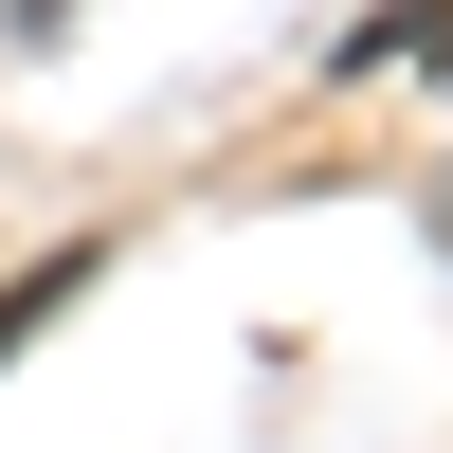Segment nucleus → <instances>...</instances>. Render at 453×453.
Listing matches in <instances>:
<instances>
[{"label": "nucleus", "instance_id": "f257e3e1", "mask_svg": "<svg viewBox=\"0 0 453 453\" xmlns=\"http://www.w3.org/2000/svg\"><path fill=\"white\" fill-rule=\"evenodd\" d=\"M91 273H109V254H55V273H19V290H0V363H19V345H36V326H55V309H73V290H91Z\"/></svg>", "mask_w": 453, "mask_h": 453}, {"label": "nucleus", "instance_id": "f03ea898", "mask_svg": "<svg viewBox=\"0 0 453 453\" xmlns=\"http://www.w3.org/2000/svg\"><path fill=\"white\" fill-rule=\"evenodd\" d=\"M345 55H453V0H399V19H363Z\"/></svg>", "mask_w": 453, "mask_h": 453}, {"label": "nucleus", "instance_id": "7ed1b4c3", "mask_svg": "<svg viewBox=\"0 0 453 453\" xmlns=\"http://www.w3.org/2000/svg\"><path fill=\"white\" fill-rule=\"evenodd\" d=\"M435 236H453V181H435Z\"/></svg>", "mask_w": 453, "mask_h": 453}]
</instances>
